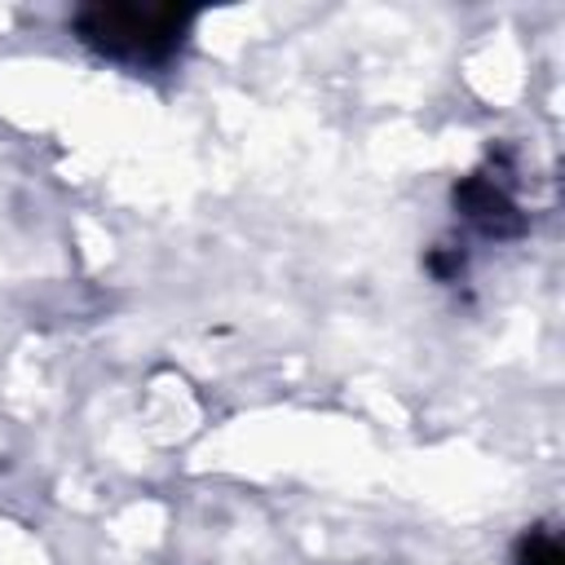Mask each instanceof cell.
Instances as JSON below:
<instances>
[{"mask_svg":"<svg viewBox=\"0 0 565 565\" xmlns=\"http://www.w3.org/2000/svg\"><path fill=\"white\" fill-rule=\"evenodd\" d=\"M194 13L190 9H159V4H93L75 13V31L88 49L124 66H159L168 62Z\"/></svg>","mask_w":565,"mask_h":565,"instance_id":"1","label":"cell"},{"mask_svg":"<svg viewBox=\"0 0 565 565\" xmlns=\"http://www.w3.org/2000/svg\"><path fill=\"white\" fill-rule=\"evenodd\" d=\"M455 203L463 207V216L472 225H481L486 234H516L525 221L516 212V203L508 199V190L494 181V177H468L459 190H455Z\"/></svg>","mask_w":565,"mask_h":565,"instance_id":"2","label":"cell"}]
</instances>
